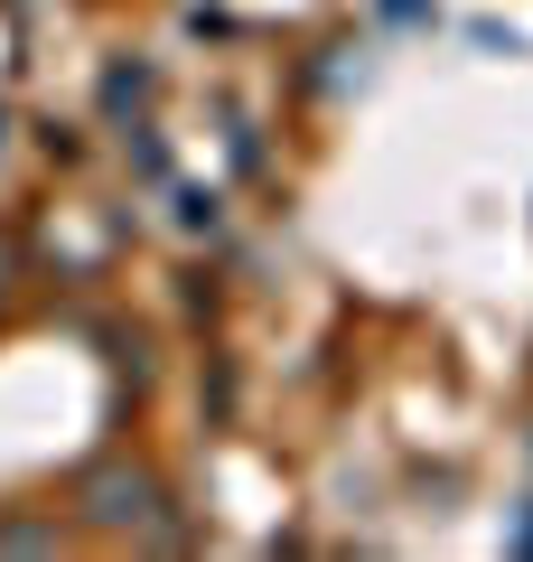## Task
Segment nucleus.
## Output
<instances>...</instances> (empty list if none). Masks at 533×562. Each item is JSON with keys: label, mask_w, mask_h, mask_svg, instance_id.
<instances>
[{"label": "nucleus", "mask_w": 533, "mask_h": 562, "mask_svg": "<svg viewBox=\"0 0 533 562\" xmlns=\"http://www.w3.org/2000/svg\"><path fill=\"white\" fill-rule=\"evenodd\" d=\"M10 272H20V254H10V235H0V291H10Z\"/></svg>", "instance_id": "obj_3"}, {"label": "nucleus", "mask_w": 533, "mask_h": 562, "mask_svg": "<svg viewBox=\"0 0 533 562\" xmlns=\"http://www.w3.org/2000/svg\"><path fill=\"white\" fill-rule=\"evenodd\" d=\"M140 94H150V76H140V66H122V76L103 85V103H113V113H122V103H140Z\"/></svg>", "instance_id": "obj_2"}, {"label": "nucleus", "mask_w": 533, "mask_h": 562, "mask_svg": "<svg viewBox=\"0 0 533 562\" xmlns=\"http://www.w3.org/2000/svg\"><path fill=\"white\" fill-rule=\"evenodd\" d=\"M84 516L94 525H150L159 516V479L150 469H94V479H84Z\"/></svg>", "instance_id": "obj_1"}]
</instances>
